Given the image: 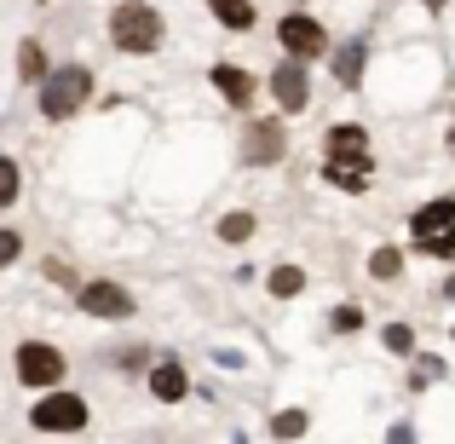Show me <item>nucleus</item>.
Segmentation results:
<instances>
[{
	"instance_id": "f257e3e1",
	"label": "nucleus",
	"mask_w": 455,
	"mask_h": 444,
	"mask_svg": "<svg viewBox=\"0 0 455 444\" xmlns=\"http://www.w3.org/2000/svg\"><path fill=\"white\" fill-rule=\"evenodd\" d=\"M369 174H375V156H369V127L334 122L329 139H323V179H329L334 190H369Z\"/></svg>"
},
{
	"instance_id": "4468645a",
	"label": "nucleus",
	"mask_w": 455,
	"mask_h": 444,
	"mask_svg": "<svg viewBox=\"0 0 455 444\" xmlns=\"http://www.w3.org/2000/svg\"><path fill=\"white\" fill-rule=\"evenodd\" d=\"M46 69H52V64H46V46L35 41V35H29V41H18V87H41Z\"/></svg>"
},
{
	"instance_id": "423d86ee",
	"label": "nucleus",
	"mask_w": 455,
	"mask_h": 444,
	"mask_svg": "<svg viewBox=\"0 0 455 444\" xmlns=\"http://www.w3.org/2000/svg\"><path fill=\"white\" fill-rule=\"evenodd\" d=\"M29 427L35 433H81L87 427V399L81 392H41L35 399V410H29Z\"/></svg>"
},
{
	"instance_id": "9b49d317",
	"label": "nucleus",
	"mask_w": 455,
	"mask_h": 444,
	"mask_svg": "<svg viewBox=\"0 0 455 444\" xmlns=\"http://www.w3.org/2000/svg\"><path fill=\"white\" fill-rule=\"evenodd\" d=\"M410 231H415V243H427V237H450L455 231V197L421 202V208H415V220H410Z\"/></svg>"
},
{
	"instance_id": "393cba45",
	"label": "nucleus",
	"mask_w": 455,
	"mask_h": 444,
	"mask_svg": "<svg viewBox=\"0 0 455 444\" xmlns=\"http://www.w3.org/2000/svg\"><path fill=\"white\" fill-rule=\"evenodd\" d=\"M421 254H433V260H455V231L450 237H427V243H415Z\"/></svg>"
},
{
	"instance_id": "2eb2a0df",
	"label": "nucleus",
	"mask_w": 455,
	"mask_h": 444,
	"mask_svg": "<svg viewBox=\"0 0 455 444\" xmlns=\"http://www.w3.org/2000/svg\"><path fill=\"white\" fill-rule=\"evenodd\" d=\"M208 12L225 23V29H236V35H243V29H254V23H259L254 0H208Z\"/></svg>"
},
{
	"instance_id": "a211bd4d",
	"label": "nucleus",
	"mask_w": 455,
	"mask_h": 444,
	"mask_svg": "<svg viewBox=\"0 0 455 444\" xmlns=\"http://www.w3.org/2000/svg\"><path fill=\"white\" fill-rule=\"evenodd\" d=\"M254 214L248 208H231V214H220V243H248V237H254Z\"/></svg>"
},
{
	"instance_id": "5701e85b",
	"label": "nucleus",
	"mask_w": 455,
	"mask_h": 444,
	"mask_svg": "<svg viewBox=\"0 0 455 444\" xmlns=\"http://www.w3.org/2000/svg\"><path fill=\"white\" fill-rule=\"evenodd\" d=\"M329 329H334V335H357V329H363V306H352V300H340V306L329 311Z\"/></svg>"
},
{
	"instance_id": "b1692460",
	"label": "nucleus",
	"mask_w": 455,
	"mask_h": 444,
	"mask_svg": "<svg viewBox=\"0 0 455 444\" xmlns=\"http://www.w3.org/2000/svg\"><path fill=\"white\" fill-rule=\"evenodd\" d=\"M18 260H23V231L18 225H0V271L18 266Z\"/></svg>"
},
{
	"instance_id": "c85d7f7f",
	"label": "nucleus",
	"mask_w": 455,
	"mask_h": 444,
	"mask_svg": "<svg viewBox=\"0 0 455 444\" xmlns=\"http://www.w3.org/2000/svg\"><path fill=\"white\" fill-rule=\"evenodd\" d=\"M427 6H433V12H438V6H444V0H427Z\"/></svg>"
},
{
	"instance_id": "0eeeda50",
	"label": "nucleus",
	"mask_w": 455,
	"mask_h": 444,
	"mask_svg": "<svg viewBox=\"0 0 455 444\" xmlns=\"http://www.w3.org/2000/svg\"><path fill=\"white\" fill-rule=\"evenodd\" d=\"M76 306H81V318H99V323H127L133 318V295H127L116 278L76 283Z\"/></svg>"
},
{
	"instance_id": "dca6fc26",
	"label": "nucleus",
	"mask_w": 455,
	"mask_h": 444,
	"mask_svg": "<svg viewBox=\"0 0 455 444\" xmlns=\"http://www.w3.org/2000/svg\"><path fill=\"white\" fill-rule=\"evenodd\" d=\"M266 289H271V300H300L306 295V271L300 266H271L266 271Z\"/></svg>"
},
{
	"instance_id": "aec40b11",
	"label": "nucleus",
	"mask_w": 455,
	"mask_h": 444,
	"mask_svg": "<svg viewBox=\"0 0 455 444\" xmlns=\"http://www.w3.org/2000/svg\"><path fill=\"white\" fill-rule=\"evenodd\" d=\"M380 341H387L392 358H415V329H410V323H387V329H380Z\"/></svg>"
},
{
	"instance_id": "f8f14e48",
	"label": "nucleus",
	"mask_w": 455,
	"mask_h": 444,
	"mask_svg": "<svg viewBox=\"0 0 455 444\" xmlns=\"http://www.w3.org/2000/svg\"><path fill=\"white\" fill-rule=\"evenodd\" d=\"M329 64H334V87L357 93V81H363V69H369V41H340Z\"/></svg>"
},
{
	"instance_id": "9d476101",
	"label": "nucleus",
	"mask_w": 455,
	"mask_h": 444,
	"mask_svg": "<svg viewBox=\"0 0 455 444\" xmlns=\"http://www.w3.org/2000/svg\"><path fill=\"white\" fill-rule=\"evenodd\" d=\"M208 87L220 93L231 110H248V104L259 99V81L248 76V69H236V64H213V69H208Z\"/></svg>"
},
{
	"instance_id": "1a4fd4ad",
	"label": "nucleus",
	"mask_w": 455,
	"mask_h": 444,
	"mask_svg": "<svg viewBox=\"0 0 455 444\" xmlns=\"http://www.w3.org/2000/svg\"><path fill=\"white\" fill-rule=\"evenodd\" d=\"M289 156V127L283 122H248L243 127V162L248 167H271Z\"/></svg>"
},
{
	"instance_id": "f3484780",
	"label": "nucleus",
	"mask_w": 455,
	"mask_h": 444,
	"mask_svg": "<svg viewBox=\"0 0 455 444\" xmlns=\"http://www.w3.org/2000/svg\"><path fill=\"white\" fill-rule=\"evenodd\" d=\"M369 278H375V283H398L403 278V248L380 243L375 254H369Z\"/></svg>"
},
{
	"instance_id": "6e6552de",
	"label": "nucleus",
	"mask_w": 455,
	"mask_h": 444,
	"mask_svg": "<svg viewBox=\"0 0 455 444\" xmlns=\"http://www.w3.org/2000/svg\"><path fill=\"white\" fill-rule=\"evenodd\" d=\"M271 99H277L283 116H300L311 110V69L294 64V58H283L277 69H271Z\"/></svg>"
},
{
	"instance_id": "6ab92c4d",
	"label": "nucleus",
	"mask_w": 455,
	"mask_h": 444,
	"mask_svg": "<svg viewBox=\"0 0 455 444\" xmlns=\"http://www.w3.org/2000/svg\"><path fill=\"white\" fill-rule=\"evenodd\" d=\"M306 427H311V410H283L277 422H271V433L283 444H294V439H306Z\"/></svg>"
},
{
	"instance_id": "4be33fe9",
	"label": "nucleus",
	"mask_w": 455,
	"mask_h": 444,
	"mask_svg": "<svg viewBox=\"0 0 455 444\" xmlns=\"http://www.w3.org/2000/svg\"><path fill=\"white\" fill-rule=\"evenodd\" d=\"M18 190H23V167L12 162V156H0V208H12Z\"/></svg>"
},
{
	"instance_id": "f03ea898",
	"label": "nucleus",
	"mask_w": 455,
	"mask_h": 444,
	"mask_svg": "<svg viewBox=\"0 0 455 444\" xmlns=\"http://www.w3.org/2000/svg\"><path fill=\"white\" fill-rule=\"evenodd\" d=\"M162 41H167V18L150 6V0H122V6L110 12V46L145 58V52H156Z\"/></svg>"
},
{
	"instance_id": "bb28decb",
	"label": "nucleus",
	"mask_w": 455,
	"mask_h": 444,
	"mask_svg": "<svg viewBox=\"0 0 455 444\" xmlns=\"http://www.w3.org/2000/svg\"><path fill=\"white\" fill-rule=\"evenodd\" d=\"M41 271H46V283H76V278H69V266H64V260H46Z\"/></svg>"
},
{
	"instance_id": "c756f323",
	"label": "nucleus",
	"mask_w": 455,
	"mask_h": 444,
	"mask_svg": "<svg viewBox=\"0 0 455 444\" xmlns=\"http://www.w3.org/2000/svg\"><path fill=\"white\" fill-rule=\"evenodd\" d=\"M450 156H455V133H450Z\"/></svg>"
},
{
	"instance_id": "a878e982",
	"label": "nucleus",
	"mask_w": 455,
	"mask_h": 444,
	"mask_svg": "<svg viewBox=\"0 0 455 444\" xmlns=\"http://www.w3.org/2000/svg\"><path fill=\"white\" fill-rule=\"evenodd\" d=\"M387 444H415V427L410 422H392L387 427Z\"/></svg>"
},
{
	"instance_id": "20e7f679",
	"label": "nucleus",
	"mask_w": 455,
	"mask_h": 444,
	"mask_svg": "<svg viewBox=\"0 0 455 444\" xmlns=\"http://www.w3.org/2000/svg\"><path fill=\"white\" fill-rule=\"evenodd\" d=\"M277 46L294 64H317V58H329V29L311 12H289V18H277Z\"/></svg>"
},
{
	"instance_id": "412c9836",
	"label": "nucleus",
	"mask_w": 455,
	"mask_h": 444,
	"mask_svg": "<svg viewBox=\"0 0 455 444\" xmlns=\"http://www.w3.org/2000/svg\"><path fill=\"white\" fill-rule=\"evenodd\" d=\"M438 375H444V358H433V352H415V369H410V387L421 392V387H433Z\"/></svg>"
},
{
	"instance_id": "cd10ccee",
	"label": "nucleus",
	"mask_w": 455,
	"mask_h": 444,
	"mask_svg": "<svg viewBox=\"0 0 455 444\" xmlns=\"http://www.w3.org/2000/svg\"><path fill=\"white\" fill-rule=\"evenodd\" d=\"M444 295H450V300H455V271H450V278H444Z\"/></svg>"
},
{
	"instance_id": "39448f33",
	"label": "nucleus",
	"mask_w": 455,
	"mask_h": 444,
	"mask_svg": "<svg viewBox=\"0 0 455 444\" xmlns=\"http://www.w3.org/2000/svg\"><path fill=\"white\" fill-rule=\"evenodd\" d=\"M12 364H18V381H23V387H41V392H52L58 381L69 375V358L58 352L52 341H23L18 352H12Z\"/></svg>"
},
{
	"instance_id": "ddd939ff",
	"label": "nucleus",
	"mask_w": 455,
	"mask_h": 444,
	"mask_svg": "<svg viewBox=\"0 0 455 444\" xmlns=\"http://www.w3.org/2000/svg\"><path fill=\"white\" fill-rule=\"evenodd\" d=\"M150 392L162 404H179L190 392V375H185V364H179V358H162V364L150 369Z\"/></svg>"
},
{
	"instance_id": "7ed1b4c3",
	"label": "nucleus",
	"mask_w": 455,
	"mask_h": 444,
	"mask_svg": "<svg viewBox=\"0 0 455 444\" xmlns=\"http://www.w3.org/2000/svg\"><path fill=\"white\" fill-rule=\"evenodd\" d=\"M87 99H92V69L87 64H58V69H46L41 99H35V104H41L46 122H69Z\"/></svg>"
}]
</instances>
